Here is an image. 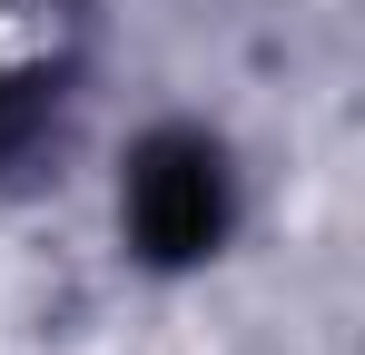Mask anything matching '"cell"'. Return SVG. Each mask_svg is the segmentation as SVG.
<instances>
[{
    "mask_svg": "<svg viewBox=\"0 0 365 355\" xmlns=\"http://www.w3.org/2000/svg\"><path fill=\"white\" fill-rule=\"evenodd\" d=\"M128 237L148 267H197L227 237V158L197 128H158L128 158Z\"/></svg>",
    "mask_w": 365,
    "mask_h": 355,
    "instance_id": "cell-1",
    "label": "cell"
},
{
    "mask_svg": "<svg viewBox=\"0 0 365 355\" xmlns=\"http://www.w3.org/2000/svg\"><path fill=\"white\" fill-rule=\"evenodd\" d=\"M50 89H60L50 69H10V79H0V158L30 148V128L50 118Z\"/></svg>",
    "mask_w": 365,
    "mask_h": 355,
    "instance_id": "cell-2",
    "label": "cell"
}]
</instances>
